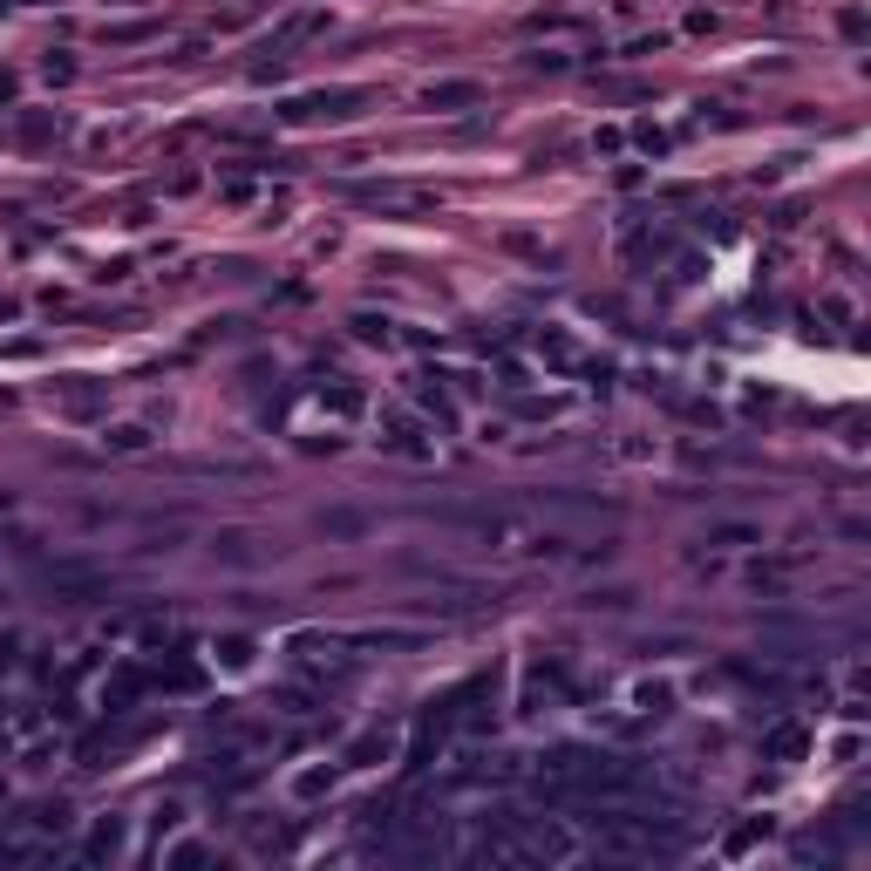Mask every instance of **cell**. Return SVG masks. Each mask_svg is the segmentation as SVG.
<instances>
[{
	"label": "cell",
	"instance_id": "1",
	"mask_svg": "<svg viewBox=\"0 0 871 871\" xmlns=\"http://www.w3.org/2000/svg\"><path fill=\"white\" fill-rule=\"evenodd\" d=\"M354 103H362V89H321V96H293L280 116L287 123H313V116H347Z\"/></svg>",
	"mask_w": 871,
	"mask_h": 871
},
{
	"label": "cell",
	"instance_id": "2",
	"mask_svg": "<svg viewBox=\"0 0 871 871\" xmlns=\"http://www.w3.org/2000/svg\"><path fill=\"white\" fill-rule=\"evenodd\" d=\"M354 197H368V205H395V212H429L436 205L429 191H409V184H362Z\"/></svg>",
	"mask_w": 871,
	"mask_h": 871
},
{
	"label": "cell",
	"instance_id": "3",
	"mask_svg": "<svg viewBox=\"0 0 871 871\" xmlns=\"http://www.w3.org/2000/svg\"><path fill=\"white\" fill-rule=\"evenodd\" d=\"M388 756H395V729H368V735H354V742H347V756H341V763L368 770V763H388Z\"/></svg>",
	"mask_w": 871,
	"mask_h": 871
},
{
	"label": "cell",
	"instance_id": "4",
	"mask_svg": "<svg viewBox=\"0 0 871 871\" xmlns=\"http://www.w3.org/2000/svg\"><path fill=\"white\" fill-rule=\"evenodd\" d=\"M143 688H150V675H143V667H116V675L103 681V708L116 716V708H130V701H137Z\"/></svg>",
	"mask_w": 871,
	"mask_h": 871
},
{
	"label": "cell",
	"instance_id": "5",
	"mask_svg": "<svg viewBox=\"0 0 871 871\" xmlns=\"http://www.w3.org/2000/svg\"><path fill=\"white\" fill-rule=\"evenodd\" d=\"M116 851H123V824H116V817H103V824L89 830V845H83V864H109Z\"/></svg>",
	"mask_w": 871,
	"mask_h": 871
},
{
	"label": "cell",
	"instance_id": "6",
	"mask_svg": "<svg viewBox=\"0 0 871 871\" xmlns=\"http://www.w3.org/2000/svg\"><path fill=\"white\" fill-rule=\"evenodd\" d=\"M763 749H770V756H783V763H789V756H804V749H810V735H804V729H797V722H776V729H770V742H763Z\"/></svg>",
	"mask_w": 871,
	"mask_h": 871
},
{
	"label": "cell",
	"instance_id": "7",
	"mask_svg": "<svg viewBox=\"0 0 871 871\" xmlns=\"http://www.w3.org/2000/svg\"><path fill=\"white\" fill-rule=\"evenodd\" d=\"M463 103H477V83H436L429 89V109H463Z\"/></svg>",
	"mask_w": 871,
	"mask_h": 871
},
{
	"label": "cell",
	"instance_id": "8",
	"mask_svg": "<svg viewBox=\"0 0 871 871\" xmlns=\"http://www.w3.org/2000/svg\"><path fill=\"white\" fill-rule=\"evenodd\" d=\"M218 660H225V667H246V660H252V641H218Z\"/></svg>",
	"mask_w": 871,
	"mask_h": 871
},
{
	"label": "cell",
	"instance_id": "9",
	"mask_svg": "<svg viewBox=\"0 0 871 871\" xmlns=\"http://www.w3.org/2000/svg\"><path fill=\"white\" fill-rule=\"evenodd\" d=\"M321 402H327V409H341V416H354V409H362V395H354V388H327Z\"/></svg>",
	"mask_w": 871,
	"mask_h": 871
},
{
	"label": "cell",
	"instance_id": "10",
	"mask_svg": "<svg viewBox=\"0 0 871 871\" xmlns=\"http://www.w3.org/2000/svg\"><path fill=\"white\" fill-rule=\"evenodd\" d=\"M164 864H205V845H178V851H171Z\"/></svg>",
	"mask_w": 871,
	"mask_h": 871
}]
</instances>
